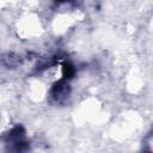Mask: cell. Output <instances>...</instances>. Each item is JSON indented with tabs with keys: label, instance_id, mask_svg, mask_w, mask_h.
I'll return each mask as SVG.
<instances>
[{
	"label": "cell",
	"instance_id": "cell-1",
	"mask_svg": "<svg viewBox=\"0 0 153 153\" xmlns=\"http://www.w3.org/2000/svg\"><path fill=\"white\" fill-rule=\"evenodd\" d=\"M67 94H68V85L65 84V82H59V84L54 87V90H53V96H54V98L57 99V100L62 99V98L66 97Z\"/></svg>",
	"mask_w": 153,
	"mask_h": 153
}]
</instances>
